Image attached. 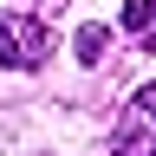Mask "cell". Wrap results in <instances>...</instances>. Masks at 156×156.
<instances>
[{
	"label": "cell",
	"mask_w": 156,
	"mask_h": 156,
	"mask_svg": "<svg viewBox=\"0 0 156 156\" xmlns=\"http://www.w3.org/2000/svg\"><path fill=\"white\" fill-rule=\"evenodd\" d=\"M46 52H52V26H46V20H33V13H0V65H7V72L46 65Z\"/></svg>",
	"instance_id": "obj_1"
},
{
	"label": "cell",
	"mask_w": 156,
	"mask_h": 156,
	"mask_svg": "<svg viewBox=\"0 0 156 156\" xmlns=\"http://www.w3.org/2000/svg\"><path fill=\"white\" fill-rule=\"evenodd\" d=\"M111 156H156V85H143L124 104V124H117Z\"/></svg>",
	"instance_id": "obj_2"
},
{
	"label": "cell",
	"mask_w": 156,
	"mask_h": 156,
	"mask_svg": "<svg viewBox=\"0 0 156 156\" xmlns=\"http://www.w3.org/2000/svg\"><path fill=\"white\" fill-rule=\"evenodd\" d=\"M124 33H136V46L156 52V0H130L124 7Z\"/></svg>",
	"instance_id": "obj_3"
},
{
	"label": "cell",
	"mask_w": 156,
	"mask_h": 156,
	"mask_svg": "<svg viewBox=\"0 0 156 156\" xmlns=\"http://www.w3.org/2000/svg\"><path fill=\"white\" fill-rule=\"evenodd\" d=\"M72 52L85 58V65H98V58L111 52V26H98V20H91V26H78V39H72Z\"/></svg>",
	"instance_id": "obj_4"
},
{
	"label": "cell",
	"mask_w": 156,
	"mask_h": 156,
	"mask_svg": "<svg viewBox=\"0 0 156 156\" xmlns=\"http://www.w3.org/2000/svg\"><path fill=\"white\" fill-rule=\"evenodd\" d=\"M39 7H58V0H39Z\"/></svg>",
	"instance_id": "obj_5"
}]
</instances>
